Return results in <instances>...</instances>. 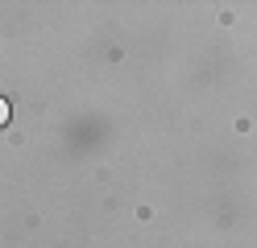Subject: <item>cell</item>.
Instances as JSON below:
<instances>
[{"mask_svg":"<svg viewBox=\"0 0 257 248\" xmlns=\"http://www.w3.org/2000/svg\"><path fill=\"white\" fill-rule=\"evenodd\" d=\"M5 124H9V104L0 99V128H5Z\"/></svg>","mask_w":257,"mask_h":248,"instance_id":"6da1fadb","label":"cell"}]
</instances>
